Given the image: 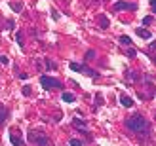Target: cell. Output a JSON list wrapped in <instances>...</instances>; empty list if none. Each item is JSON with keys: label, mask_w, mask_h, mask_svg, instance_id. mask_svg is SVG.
I'll return each mask as SVG.
<instances>
[{"label": "cell", "mask_w": 156, "mask_h": 146, "mask_svg": "<svg viewBox=\"0 0 156 146\" xmlns=\"http://www.w3.org/2000/svg\"><path fill=\"white\" fill-rule=\"evenodd\" d=\"M19 78H21V80H27V78H29V74H25V72H19Z\"/></svg>", "instance_id": "484cf974"}, {"label": "cell", "mask_w": 156, "mask_h": 146, "mask_svg": "<svg viewBox=\"0 0 156 146\" xmlns=\"http://www.w3.org/2000/svg\"><path fill=\"white\" fill-rule=\"evenodd\" d=\"M10 6H11V10L17 11V13H19V11H23V2H11Z\"/></svg>", "instance_id": "8fae6325"}, {"label": "cell", "mask_w": 156, "mask_h": 146, "mask_svg": "<svg viewBox=\"0 0 156 146\" xmlns=\"http://www.w3.org/2000/svg\"><path fill=\"white\" fill-rule=\"evenodd\" d=\"M135 4L133 2H122V0H118V2H114V10L120 11V10H135Z\"/></svg>", "instance_id": "277c9868"}, {"label": "cell", "mask_w": 156, "mask_h": 146, "mask_svg": "<svg viewBox=\"0 0 156 146\" xmlns=\"http://www.w3.org/2000/svg\"><path fill=\"white\" fill-rule=\"evenodd\" d=\"M73 125L78 129V131H82V133H86V135H90V133H88V125H86V121H84V120H80V118H73Z\"/></svg>", "instance_id": "5b68a950"}, {"label": "cell", "mask_w": 156, "mask_h": 146, "mask_svg": "<svg viewBox=\"0 0 156 146\" xmlns=\"http://www.w3.org/2000/svg\"><path fill=\"white\" fill-rule=\"evenodd\" d=\"M10 142L14 144V146H23V139L19 137L17 131H11V133H10Z\"/></svg>", "instance_id": "8992f818"}, {"label": "cell", "mask_w": 156, "mask_h": 146, "mask_svg": "<svg viewBox=\"0 0 156 146\" xmlns=\"http://www.w3.org/2000/svg\"><path fill=\"white\" fill-rule=\"evenodd\" d=\"M101 103H103V97H101V95H99V93H97V97H95V106H93L95 110H97V106H99V104H101Z\"/></svg>", "instance_id": "2e32d148"}, {"label": "cell", "mask_w": 156, "mask_h": 146, "mask_svg": "<svg viewBox=\"0 0 156 146\" xmlns=\"http://www.w3.org/2000/svg\"><path fill=\"white\" fill-rule=\"evenodd\" d=\"M63 101H65V103H73L74 95H73V93H63Z\"/></svg>", "instance_id": "5bb4252c"}, {"label": "cell", "mask_w": 156, "mask_h": 146, "mask_svg": "<svg viewBox=\"0 0 156 146\" xmlns=\"http://www.w3.org/2000/svg\"><path fill=\"white\" fill-rule=\"evenodd\" d=\"M120 44H124V46H131V38H130V36H126V34L120 36Z\"/></svg>", "instance_id": "4fadbf2b"}, {"label": "cell", "mask_w": 156, "mask_h": 146, "mask_svg": "<svg viewBox=\"0 0 156 146\" xmlns=\"http://www.w3.org/2000/svg\"><path fill=\"white\" fill-rule=\"evenodd\" d=\"M154 23V17L152 15H147V17H143V25H152Z\"/></svg>", "instance_id": "9a60e30c"}, {"label": "cell", "mask_w": 156, "mask_h": 146, "mask_svg": "<svg viewBox=\"0 0 156 146\" xmlns=\"http://www.w3.org/2000/svg\"><path fill=\"white\" fill-rule=\"evenodd\" d=\"M126 127L130 129L131 133H139L143 137L150 135V127H149V120H147L143 114H133L126 120Z\"/></svg>", "instance_id": "6da1fadb"}, {"label": "cell", "mask_w": 156, "mask_h": 146, "mask_svg": "<svg viewBox=\"0 0 156 146\" xmlns=\"http://www.w3.org/2000/svg\"><path fill=\"white\" fill-rule=\"evenodd\" d=\"M69 67L73 68V70H78V72H80V68H82V64H78V63H71Z\"/></svg>", "instance_id": "ffe728a7"}, {"label": "cell", "mask_w": 156, "mask_h": 146, "mask_svg": "<svg viewBox=\"0 0 156 146\" xmlns=\"http://www.w3.org/2000/svg\"><path fill=\"white\" fill-rule=\"evenodd\" d=\"M46 64H48V68H55V63H51V61H46Z\"/></svg>", "instance_id": "4316f807"}, {"label": "cell", "mask_w": 156, "mask_h": 146, "mask_svg": "<svg viewBox=\"0 0 156 146\" xmlns=\"http://www.w3.org/2000/svg\"><path fill=\"white\" fill-rule=\"evenodd\" d=\"M126 55H128V57H135V50H131V47H130V50L126 51Z\"/></svg>", "instance_id": "603a6c76"}, {"label": "cell", "mask_w": 156, "mask_h": 146, "mask_svg": "<svg viewBox=\"0 0 156 146\" xmlns=\"http://www.w3.org/2000/svg\"><path fill=\"white\" fill-rule=\"evenodd\" d=\"M93 57H95V51H88V53H86V59H88V61L93 59Z\"/></svg>", "instance_id": "cb8c5ba5"}, {"label": "cell", "mask_w": 156, "mask_h": 146, "mask_svg": "<svg viewBox=\"0 0 156 146\" xmlns=\"http://www.w3.org/2000/svg\"><path fill=\"white\" fill-rule=\"evenodd\" d=\"M69 144H71V146H82V140H80V139H71Z\"/></svg>", "instance_id": "e0dca14e"}, {"label": "cell", "mask_w": 156, "mask_h": 146, "mask_svg": "<svg viewBox=\"0 0 156 146\" xmlns=\"http://www.w3.org/2000/svg\"><path fill=\"white\" fill-rule=\"evenodd\" d=\"M21 91H23V95H25V97H29V95H31V91H33V89H31L29 86H25V87L21 89Z\"/></svg>", "instance_id": "d6986e66"}, {"label": "cell", "mask_w": 156, "mask_h": 146, "mask_svg": "<svg viewBox=\"0 0 156 146\" xmlns=\"http://www.w3.org/2000/svg\"><path fill=\"white\" fill-rule=\"evenodd\" d=\"M135 34H137L139 38H143V40H149L150 36H152V32L147 30V29H143V27H139V29H135Z\"/></svg>", "instance_id": "52a82bcc"}, {"label": "cell", "mask_w": 156, "mask_h": 146, "mask_svg": "<svg viewBox=\"0 0 156 146\" xmlns=\"http://www.w3.org/2000/svg\"><path fill=\"white\" fill-rule=\"evenodd\" d=\"M15 40H17L19 46H23V34H21V32H17V34H15Z\"/></svg>", "instance_id": "ac0fdd59"}, {"label": "cell", "mask_w": 156, "mask_h": 146, "mask_svg": "<svg viewBox=\"0 0 156 146\" xmlns=\"http://www.w3.org/2000/svg\"><path fill=\"white\" fill-rule=\"evenodd\" d=\"M80 72H84V74L91 76V78H97V76H99V72H97V70H91V68L84 67V64H82V68H80Z\"/></svg>", "instance_id": "9c48e42d"}, {"label": "cell", "mask_w": 156, "mask_h": 146, "mask_svg": "<svg viewBox=\"0 0 156 146\" xmlns=\"http://www.w3.org/2000/svg\"><path fill=\"white\" fill-rule=\"evenodd\" d=\"M154 61H156V55H154Z\"/></svg>", "instance_id": "f1b7e54d"}, {"label": "cell", "mask_w": 156, "mask_h": 146, "mask_svg": "<svg viewBox=\"0 0 156 146\" xmlns=\"http://www.w3.org/2000/svg\"><path fill=\"white\" fill-rule=\"evenodd\" d=\"M14 27H15V23H14V21H11V19H10V21L6 23V30H11V29H14Z\"/></svg>", "instance_id": "44dd1931"}, {"label": "cell", "mask_w": 156, "mask_h": 146, "mask_svg": "<svg viewBox=\"0 0 156 146\" xmlns=\"http://www.w3.org/2000/svg\"><path fill=\"white\" fill-rule=\"evenodd\" d=\"M40 84H42V87H44V89H55V87H61V82H59V80L51 78V76H46V74L40 76Z\"/></svg>", "instance_id": "3957f363"}, {"label": "cell", "mask_w": 156, "mask_h": 146, "mask_svg": "<svg viewBox=\"0 0 156 146\" xmlns=\"http://www.w3.org/2000/svg\"><path fill=\"white\" fill-rule=\"evenodd\" d=\"M150 47H152V50H156V42H152V44H150Z\"/></svg>", "instance_id": "83f0119b"}, {"label": "cell", "mask_w": 156, "mask_h": 146, "mask_svg": "<svg viewBox=\"0 0 156 146\" xmlns=\"http://www.w3.org/2000/svg\"><path fill=\"white\" fill-rule=\"evenodd\" d=\"M29 140L33 144H36V146H51L50 139H48L44 133H40V131H31L29 133Z\"/></svg>", "instance_id": "7a4b0ae2"}, {"label": "cell", "mask_w": 156, "mask_h": 146, "mask_svg": "<svg viewBox=\"0 0 156 146\" xmlns=\"http://www.w3.org/2000/svg\"><path fill=\"white\" fill-rule=\"evenodd\" d=\"M8 61L10 59H8L6 55H0V64H8Z\"/></svg>", "instance_id": "7402d4cb"}, {"label": "cell", "mask_w": 156, "mask_h": 146, "mask_svg": "<svg viewBox=\"0 0 156 146\" xmlns=\"http://www.w3.org/2000/svg\"><path fill=\"white\" fill-rule=\"evenodd\" d=\"M150 8H152V11L156 13V0H150Z\"/></svg>", "instance_id": "d4e9b609"}, {"label": "cell", "mask_w": 156, "mask_h": 146, "mask_svg": "<svg viewBox=\"0 0 156 146\" xmlns=\"http://www.w3.org/2000/svg\"><path fill=\"white\" fill-rule=\"evenodd\" d=\"M8 116H10V112H8V108L0 106V127H2L4 123L8 121Z\"/></svg>", "instance_id": "ba28073f"}, {"label": "cell", "mask_w": 156, "mask_h": 146, "mask_svg": "<svg viewBox=\"0 0 156 146\" xmlns=\"http://www.w3.org/2000/svg\"><path fill=\"white\" fill-rule=\"evenodd\" d=\"M109 25L110 23H109L107 17H99V27H101V29H109Z\"/></svg>", "instance_id": "7c38bea8"}, {"label": "cell", "mask_w": 156, "mask_h": 146, "mask_svg": "<svg viewBox=\"0 0 156 146\" xmlns=\"http://www.w3.org/2000/svg\"><path fill=\"white\" fill-rule=\"evenodd\" d=\"M120 103H122L124 106H128V108L133 106V99H130L128 95H120Z\"/></svg>", "instance_id": "30bf717a"}]
</instances>
